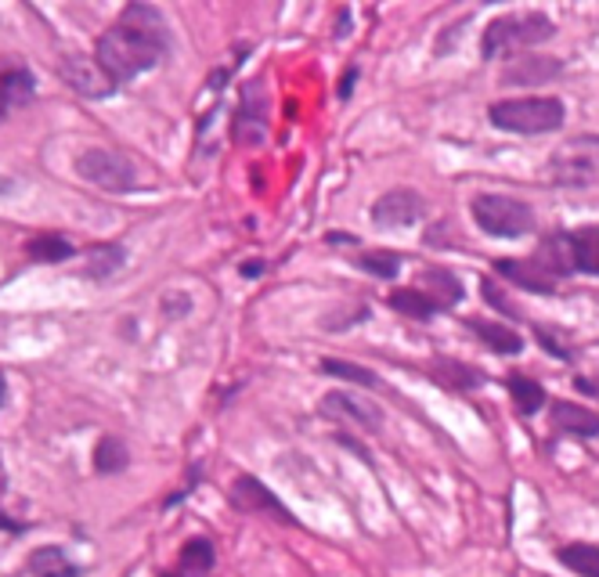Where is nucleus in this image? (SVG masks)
Returning a JSON list of instances; mask_svg holds the SVG:
<instances>
[{
  "instance_id": "obj_25",
  "label": "nucleus",
  "mask_w": 599,
  "mask_h": 577,
  "mask_svg": "<svg viewBox=\"0 0 599 577\" xmlns=\"http://www.w3.org/2000/svg\"><path fill=\"white\" fill-rule=\"evenodd\" d=\"M556 560L575 571L578 577H599V545H585V542H575V545H564L556 553Z\"/></svg>"
},
{
  "instance_id": "obj_3",
  "label": "nucleus",
  "mask_w": 599,
  "mask_h": 577,
  "mask_svg": "<svg viewBox=\"0 0 599 577\" xmlns=\"http://www.w3.org/2000/svg\"><path fill=\"white\" fill-rule=\"evenodd\" d=\"M556 25L549 22V14L542 11H517V14H499L488 29H484V54L488 58H517V51H528L535 43L553 40Z\"/></svg>"
},
{
  "instance_id": "obj_4",
  "label": "nucleus",
  "mask_w": 599,
  "mask_h": 577,
  "mask_svg": "<svg viewBox=\"0 0 599 577\" xmlns=\"http://www.w3.org/2000/svg\"><path fill=\"white\" fill-rule=\"evenodd\" d=\"M473 221L491 239H524L528 232H535L531 206L513 195H499V192H484L473 199Z\"/></svg>"
},
{
  "instance_id": "obj_16",
  "label": "nucleus",
  "mask_w": 599,
  "mask_h": 577,
  "mask_svg": "<svg viewBox=\"0 0 599 577\" xmlns=\"http://www.w3.org/2000/svg\"><path fill=\"white\" fill-rule=\"evenodd\" d=\"M495 271L502 275V279H509L513 286L528 288V292H542V296H549L553 292V279L535 264V260H495Z\"/></svg>"
},
{
  "instance_id": "obj_24",
  "label": "nucleus",
  "mask_w": 599,
  "mask_h": 577,
  "mask_svg": "<svg viewBox=\"0 0 599 577\" xmlns=\"http://www.w3.org/2000/svg\"><path fill=\"white\" fill-rule=\"evenodd\" d=\"M214 563H217V553H214V545H210L206 538H192V542H185V549H181V574L203 577V574L214 571Z\"/></svg>"
},
{
  "instance_id": "obj_14",
  "label": "nucleus",
  "mask_w": 599,
  "mask_h": 577,
  "mask_svg": "<svg viewBox=\"0 0 599 577\" xmlns=\"http://www.w3.org/2000/svg\"><path fill=\"white\" fill-rule=\"evenodd\" d=\"M321 408H325L328 415L354 419V422L365 426V430H379V426H383V411H379L376 404H361V401L350 397V393H325V397H321Z\"/></svg>"
},
{
  "instance_id": "obj_18",
  "label": "nucleus",
  "mask_w": 599,
  "mask_h": 577,
  "mask_svg": "<svg viewBox=\"0 0 599 577\" xmlns=\"http://www.w3.org/2000/svg\"><path fill=\"white\" fill-rule=\"evenodd\" d=\"M72 253H76V246L58 232H43L25 242V257L33 264H65V260H72Z\"/></svg>"
},
{
  "instance_id": "obj_7",
  "label": "nucleus",
  "mask_w": 599,
  "mask_h": 577,
  "mask_svg": "<svg viewBox=\"0 0 599 577\" xmlns=\"http://www.w3.org/2000/svg\"><path fill=\"white\" fill-rule=\"evenodd\" d=\"M58 72H62V80H65L76 94H83V98H109V94H116L112 76L98 65L94 54H65V58L58 61Z\"/></svg>"
},
{
  "instance_id": "obj_31",
  "label": "nucleus",
  "mask_w": 599,
  "mask_h": 577,
  "mask_svg": "<svg viewBox=\"0 0 599 577\" xmlns=\"http://www.w3.org/2000/svg\"><path fill=\"white\" fill-rule=\"evenodd\" d=\"M480 296H484V299H488L495 310H502L506 317H509V314H517V307L509 303V296H502V292H499V286H495L491 279H480Z\"/></svg>"
},
{
  "instance_id": "obj_29",
  "label": "nucleus",
  "mask_w": 599,
  "mask_h": 577,
  "mask_svg": "<svg viewBox=\"0 0 599 577\" xmlns=\"http://www.w3.org/2000/svg\"><path fill=\"white\" fill-rule=\"evenodd\" d=\"M321 372H328V375H336V379H347V383H354V386H365V390H376V386H379L376 372H368V368H361V364H350V361H339V357H325V361H321Z\"/></svg>"
},
{
  "instance_id": "obj_34",
  "label": "nucleus",
  "mask_w": 599,
  "mask_h": 577,
  "mask_svg": "<svg viewBox=\"0 0 599 577\" xmlns=\"http://www.w3.org/2000/svg\"><path fill=\"white\" fill-rule=\"evenodd\" d=\"M29 524H22V520H11V516H4L0 513V531H7V534H22Z\"/></svg>"
},
{
  "instance_id": "obj_11",
  "label": "nucleus",
  "mask_w": 599,
  "mask_h": 577,
  "mask_svg": "<svg viewBox=\"0 0 599 577\" xmlns=\"http://www.w3.org/2000/svg\"><path fill=\"white\" fill-rule=\"evenodd\" d=\"M535 264L556 282V279H567L575 275V253H571V232H553L542 239L538 253H535Z\"/></svg>"
},
{
  "instance_id": "obj_26",
  "label": "nucleus",
  "mask_w": 599,
  "mask_h": 577,
  "mask_svg": "<svg viewBox=\"0 0 599 577\" xmlns=\"http://www.w3.org/2000/svg\"><path fill=\"white\" fill-rule=\"evenodd\" d=\"M509 397L517 404L520 415H535L542 404H546V390L538 386V379H528V375H509Z\"/></svg>"
},
{
  "instance_id": "obj_32",
  "label": "nucleus",
  "mask_w": 599,
  "mask_h": 577,
  "mask_svg": "<svg viewBox=\"0 0 599 577\" xmlns=\"http://www.w3.org/2000/svg\"><path fill=\"white\" fill-rule=\"evenodd\" d=\"M535 336H538V343H546V350H549L553 357H571V346H567L564 339H556L549 328H535Z\"/></svg>"
},
{
  "instance_id": "obj_19",
  "label": "nucleus",
  "mask_w": 599,
  "mask_h": 577,
  "mask_svg": "<svg viewBox=\"0 0 599 577\" xmlns=\"http://www.w3.org/2000/svg\"><path fill=\"white\" fill-rule=\"evenodd\" d=\"M571 253H575V271L599 279V224L571 232Z\"/></svg>"
},
{
  "instance_id": "obj_37",
  "label": "nucleus",
  "mask_w": 599,
  "mask_h": 577,
  "mask_svg": "<svg viewBox=\"0 0 599 577\" xmlns=\"http://www.w3.org/2000/svg\"><path fill=\"white\" fill-rule=\"evenodd\" d=\"M0 487H4V466H0Z\"/></svg>"
},
{
  "instance_id": "obj_12",
  "label": "nucleus",
  "mask_w": 599,
  "mask_h": 577,
  "mask_svg": "<svg viewBox=\"0 0 599 577\" xmlns=\"http://www.w3.org/2000/svg\"><path fill=\"white\" fill-rule=\"evenodd\" d=\"M0 94L11 101V109L33 101V94H36V80H33V72H29L25 61H18V58H11V54L0 58Z\"/></svg>"
},
{
  "instance_id": "obj_8",
  "label": "nucleus",
  "mask_w": 599,
  "mask_h": 577,
  "mask_svg": "<svg viewBox=\"0 0 599 577\" xmlns=\"http://www.w3.org/2000/svg\"><path fill=\"white\" fill-rule=\"evenodd\" d=\"M426 217V199L412 188H394L372 203V221L379 228H415Z\"/></svg>"
},
{
  "instance_id": "obj_5",
  "label": "nucleus",
  "mask_w": 599,
  "mask_h": 577,
  "mask_svg": "<svg viewBox=\"0 0 599 577\" xmlns=\"http://www.w3.org/2000/svg\"><path fill=\"white\" fill-rule=\"evenodd\" d=\"M76 174L101 192H134L141 188V166L116 148H87L76 156Z\"/></svg>"
},
{
  "instance_id": "obj_30",
  "label": "nucleus",
  "mask_w": 599,
  "mask_h": 577,
  "mask_svg": "<svg viewBox=\"0 0 599 577\" xmlns=\"http://www.w3.org/2000/svg\"><path fill=\"white\" fill-rule=\"evenodd\" d=\"M354 264H357L361 271L376 275V279H397V271H401V257H397V253H386V250H376V253H361Z\"/></svg>"
},
{
  "instance_id": "obj_13",
  "label": "nucleus",
  "mask_w": 599,
  "mask_h": 577,
  "mask_svg": "<svg viewBox=\"0 0 599 577\" xmlns=\"http://www.w3.org/2000/svg\"><path fill=\"white\" fill-rule=\"evenodd\" d=\"M549 422H553V430L571 433V437H582V440L599 437V415L589 411V408H582V404H567V401L553 404L549 408Z\"/></svg>"
},
{
  "instance_id": "obj_21",
  "label": "nucleus",
  "mask_w": 599,
  "mask_h": 577,
  "mask_svg": "<svg viewBox=\"0 0 599 577\" xmlns=\"http://www.w3.org/2000/svg\"><path fill=\"white\" fill-rule=\"evenodd\" d=\"M29 574L33 577H80V567L69 563L65 549L62 545H47V549H36L29 556Z\"/></svg>"
},
{
  "instance_id": "obj_1",
  "label": "nucleus",
  "mask_w": 599,
  "mask_h": 577,
  "mask_svg": "<svg viewBox=\"0 0 599 577\" xmlns=\"http://www.w3.org/2000/svg\"><path fill=\"white\" fill-rule=\"evenodd\" d=\"M170 47V29L159 7L152 4H127L119 18L105 29L94 47L98 65L112 76L116 87L130 83L134 76L156 69Z\"/></svg>"
},
{
  "instance_id": "obj_36",
  "label": "nucleus",
  "mask_w": 599,
  "mask_h": 577,
  "mask_svg": "<svg viewBox=\"0 0 599 577\" xmlns=\"http://www.w3.org/2000/svg\"><path fill=\"white\" fill-rule=\"evenodd\" d=\"M0 401H4V379H0Z\"/></svg>"
},
{
  "instance_id": "obj_23",
  "label": "nucleus",
  "mask_w": 599,
  "mask_h": 577,
  "mask_svg": "<svg viewBox=\"0 0 599 577\" xmlns=\"http://www.w3.org/2000/svg\"><path fill=\"white\" fill-rule=\"evenodd\" d=\"M466 325H470V332H477V336H480V339H484V343H488L495 354H520V350H524V339H520V336H517L509 325H495V321H473V317H470Z\"/></svg>"
},
{
  "instance_id": "obj_15",
  "label": "nucleus",
  "mask_w": 599,
  "mask_h": 577,
  "mask_svg": "<svg viewBox=\"0 0 599 577\" xmlns=\"http://www.w3.org/2000/svg\"><path fill=\"white\" fill-rule=\"evenodd\" d=\"M415 288H423L430 299H437L441 310L462 303V296H466V292H462V282H459L452 271H444V268H426V271H419Z\"/></svg>"
},
{
  "instance_id": "obj_38",
  "label": "nucleus",
  "mask_w": 599,
  "mask_h": 577,
  "mask_svg": "<svg viewBox=\"0 0 599 577\" xmlns=\"http://www.w3.org/2000/svg\"><path fill=\"white\" fill-rule=\"evenodd\" d=\"M163 577H185V574H163Z\"/></svg>"
},
{
  "instance_id": "obj_10",
  "label": "nucleus",
  "mask_w": 599,
  "mask_h": 577,
  "mask_svg": "<svg viewBox=\"0 0 599 577\" xmlns=\"http://www.w3.org/2000/svg\"><path fill=\"white\" fill-rule=\"evenodd\" d=\"M564 72V65L556 58H542V54H524V58H513L502 72V83H513V87H538L546 80H556Z\"/></svg>"
},
{
  "instance_id": "obj_22",
  "label": "nucleus",
  "mask_w": 599,
  "mask_h": 577,
  "mask_svg": "<svg viewBox=\"0 0 599 577\" xmlns=\"http://www.w3.org/2000/svg\"><path fill=\"white\" fill-rule=\"evenodd\" d=\"M390 307H394L397 314H404V317H415V321H430L433 314H441V303L430 299L423 288H415V286L390 292Z\"/></svg>"
},
{
  "instance_id": "obj_35",
  "label": "nucleus",
  "mask_w": 599,
  "mask_h": 577,
  "mask_svg": "<svg viewBox=\"0 0 599 577\" xmlns=\"http://www.w3.org/2000/svg\"><path fill=\"white\" fill-rule=\"evenodd\" d=\"M7 112H11V101H7V98H4V94H0V123H4V119H7Z\"/></svg>"
},
{
  "instance_id": "obj_27",
  "label": "nucleus",
  "mask_w": 599,
  "mask_h": 577,
  "mask_svg": "<svg viewBox=\"0 0 599 577\" xmlns=\"http://www.w3.org/2000/svg\"><path fill=\"white\" fill-rule=\"evenodd\" d=\"M123 257H127L123 246H98V250H90V260H87L83 275L87 279H109L123 268Z\"/></svg>"
},
{
  "instance_id": "obj_20",
  "label": "nucleus",
  "mask_w": 599,
  "mask_h": 577,
  "mask_svg": "<svg viewBox=\"0 0 599 577\" xmlns=\"http://www.w3.org/2000/svg\"><path fill=\"white\" fill-rule=\"evenodd\" d=\"M430 372H433V379H437V383L455 386V390H477V386H484V372H480V368H473V364H462V361L437 357Z\"/></svg>"
},
{
  "instance_id": "obj_2",
  "label": "nucleus",
  "mask_w": 599,
  "mask_h": 577,
  "mask_svg": "<svg viewBox=\"0 0 599 577\" xmlns=\"http://www.w3.org/2000/svg\"><path fill=\"white\" fill-rule=\"evenodd\" d=\"M488 119L491 127L506 130V134H553L564 127L567 119V109L560 98H549V94H528V98H506V101H495L488 109Z\"/></svg>"
},
{
  "instance_id": "obj_6",
  "label": "nucleus",
  "mask_w": 599,
  "mask_h": 577,
  "mask_svg": "<svg viewBox=\"0 0 599 577\" xmlns=\"http://www.w3.org/2000/svg\"><path fill=\"white\" fill-rule=\"evenodd\" d=\"M549 174L556 184H571V188L599 181V137L585 134V137L560 145L549 159Z\"/></svg>"
},
{
  "instance_id": "obj_33",
  "label": "nucleus",
  "mask_w": 599,
  "mask_h": 577,
  "mask_svg": "<svg viewBox=\"0 0 599 577\" xmlns=\"http://www.w3.org/2000/svg\"><path fill=\"white\" fill-rule=\"evenodd\" d=\"M354 83H357V69H347V76L339 83V98H350L354 94Z\"/></svg>"
},
{
  "instance_id": "obj_17",
  "label": "nucleus",
  "mask_w": 599,
  "mask_h": 577,
  "mask_svg": "<svg viewBox=\"0 0 599 577\" xmlns=\"http://www.w3.org/2000/svg\"><path fill=\"white\" fill-rule=\"evenodd\" d=\"M246 123H253V145H261L264 134H268V98H264L261 83H250L246 87L242 109H239V119H235V134H242Z\"/></svg>"
},
{
  "instance_id": "obj_28",
  "label": "nucleus",
  "mask_w": 599,
  "mask_h": 577,
  "mask_svg": "<svg viewBox=\"0 0 599 577\" xmlns=\"http://www.w3.org/2000/svg\"><path fill=\"white\" fill-rule=\"evenodd\" d=\"M94 462H98V473H123L130 462V451L119 437H105V440H98Z\"/></svg>"
},
{
  "instance_id": "obj_9",
  "label": "nucleus",
  "mask_w": 599,
  "mask_h": 577,
  "mask_svg": "<svg viewBox=\"0 0 599 577\" xmlns=\"http://www.w3.org/2000/svg\"><path fill=\"white\" fill-rule=\"evenodd\" d=\"M232 506L239 513H250V516H271L279 524H293V513L257 480V477H235L232 480Z\"/></svg>"
}]
</instances>
